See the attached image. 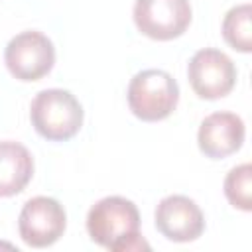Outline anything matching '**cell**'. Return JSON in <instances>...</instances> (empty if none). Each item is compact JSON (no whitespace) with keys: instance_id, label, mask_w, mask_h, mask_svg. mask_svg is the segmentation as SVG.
Masks as SVG:
<instances>
[{"instance_id":"cell-3","label":"cell","mask_w":252,"mask_h":252,"mask_svg":"<svg viewBox=\"0 0 252 252\" xmlns=\"http://www.w3.org/2000/svg\"><path fill=\"white\" fill-rule=\"evenodd\" d=\"M126 98L136 118L144 122H158L175 110L179 87L167 71L146 69L132 77Z\"/></svg>"},{"instance_id":"cell-11","label":"cell","mask_w":252,"mask_h":252,"mask_svg":"<svg viewBox=\"0 0 252 252\" xmlns=\"http://www.w3.org/2000/svg\"><path fill=\"white\" fill-rule=\"evenodd\" d=\"M250 16H252L250 4H240V6L230 8L226 12L224 20H222V37H224V41L240 53H250L252 51Z\"/></svg>"},{"instance_id":"cell-9","label":"cell","mask_w":252,"mask_h":252,"mask_svg":"<svg viewBox=\"0 0 252 252\" xmlns=\"http://www.w3.org/2000/svg\"><path fill=\"white\" fill-rule=\"evenodd\" d=\"M244 122L234 112L209 114L197 132L199 150L211 159H222L240 150L244 142Z\"/></svg>"},{"instance_id":"cell-10","label":"cell","mask_w":252,"mask_h":252,"mask_svg":"<svg viewBox=\"0 0 252 252\" xmlns=\"http://www.w3.org/2000/svg\"><path fill=\"white\" fill-rule=\"evenodd\" d=\"M33 175V158L26 146L0 142V197H12L26 189Z\"/></svg>"},{"instance_id":"cell-12","label":"cell","mask_w":252,"mask_h":252,"mask_svg":"<svg viewBox=\"0 0 252 252\" xmlns=\"http://www.w3.org/2000/svg\"><path fill=\"white\" fill-rule=\"evenodd\" d=\"M224 197L234 209H252V167L250 163L236 165L224 177Z\"/></svg>"},{"instance_id":"cell-1","label":"cell","mask_w":252,"mask_h":252,"mask_svg":"<svg viewBox=\"0 0 252 252\" xmlns=\"http://www.w3.org/2000/svg\"><path fill=\"white\" fill-rule=\"evenodd\" d=\"M91 240L110 252H130L146 246L140 234L138 207L124 197L112 195L96 201L87 215Z\"/></svg>"},{"instance_id":"cell-6","label":"cell","mask_w":252,"mask_h":252,"mask_svg":"<svg viewBox=\"0 0 252 252\" xmlns=\"http://www.w3.org/2000/svg\"><path fill=\"white\" fill-rule=\"evenodd\" d=\"M191 89L199 98L217 100L226 96L236 83V67L228 55L219 49H199L187 67Z\"/></svg>"},{"instance_id":"cell-8","label":"cell","mask_w":252,"mask_h":252,"mask_svg":"<svg viewBox=\"0 0 252 252\" xmlns=\"http://www.w3.org/2000/svg\"><path fill=\"white\" fill-rule=\"evenodd\" d=\"M156 228L167 240L191 242L203 234L205 217L193 199L185 195H169L156 207Z\"/></svg>"},{"instance_id":"cell-2","label":"cell","mask_w":252,"mask_h":252,"mask_svg":"<svg viewBox=\"0 0 252 252\" xmlns=\"http://www.w3.org/2000/svg\"><path fill=\"white\" fill-rule=\"evenodd\" d=\"M30 118L41 138L49 142H67L83 126V106L69 91L45 89L32 100Z\"/></svg>"},{"instance_id":"cell-7","label":"cell","mask_w":252,"mask_h":252,"mask_svg":"<svg viewBox=\"0 0 252 252\" xmlns=\"http://www.w3.org/2000/svg\"><path fill=\"white\" fill-rule=\"evenodd\" d=\"M67 226V215L59 201L51 197L30 199L20 213L18 230L22 240L32 248H47L55 244Z\"/></svg>"},{"instance_id":"cell-5","label":"cell","mask_w":252,"mask_h":252,"mask_svg":"<svg viewBox=\"0 0 252 252\" xmlns=\"http://www.w3.org/2000/svg\"><path fill=\"white\" fill-rule=\"evenodd\" d=\"M134 24L152 39H175L191 24V4L189 0H136Z\"/></svg>"},{"instance_id":"cell-4","label":"cell","mask_w":252,"mask_h":252,"mask_svg":"<svg viewBox=\"0 0 252 252\" xmlns=\"http://www.w3.org/2000/svg\"><path fill=\"white\" fill-rule=\"evenodd\" d=\"M4 63L18 81H39L55 63V47L47 35L35 30L14 35L4 49Z\"/></svg>"}]
</instances>
